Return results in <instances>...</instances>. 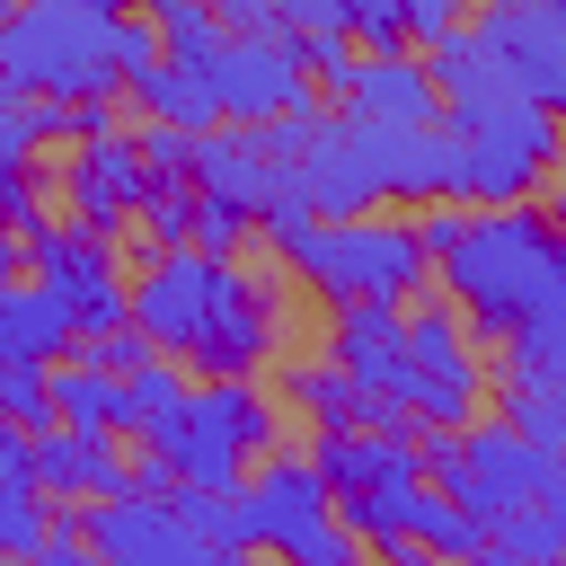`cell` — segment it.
Returning a JSON list of instances; mask_svg holds the SVG:
<instances>
[{
    "mask_svg": "<svg viewBox=\"0 0 566 566\" xmlns=\"http://www.w3.org/2000/svg\"><path fill=\"white\" fill-rule=\"evenodd\" d=\"M0 221H44V177H35V159H9L0 168Z\"/></svg>",
    "mask_w": 566,
    "mask_h": 566,
    "instance_id": "cell-34",
    "label": "cell"
},
{
    "mask_svg": "<svg viewBox=\"0 0 566 566\" xmlns=\"http://www.w3.org/2000/svg\"><path fill=\"white\" fill-rule=\"evenodd\" d=\"M292 53H301L310 88L345 97V71H354V35H345V27H292Z\"/></svg>",
    "mask_w": 566,
    "mask_h": 566,
    "instance_id": "cell-31",
    "label": "cell"
},
{
    "mask_svg": "<svg viewBox=\"0 0 566 566\" xmlns=\"http://www.w3.org/2000/svg\"><path fill=\"white\" fill-rule=\"evenodd\" d=\"M274 336H283L274 283L248 274L239 256H221V265H212V292H203V310H195V327H186V345H177V363H195V371H256V363L274 354Z\"/></svg>",
    "mask_w": 566,
    "mask_h": 566,
    "instance_id": "cell-13",
    "label": "cell"
},
{
    "mask_svg": "<svg viewBox=\"0 0 566 566\" xmlns=\"http://www.w3.org/2000/svg\"><path fill=\"white\" fill-rule=\"evenodd\" d=\"M283 398H292L310 424H407L389 398H371L363 380H345L327 354H318V363H292V371H283Z\"/></svg>",
    "mask_w": 566,
    "mask_h": 566,
    "instance_id": "cell-21",
    "label": "cell"
},
{
    "mask_svg": "<svg viewBox=\"0 0 566 566\" xmlns=\"http://www.w3.org/2000/svg\"><path fill=\"white\" fill-rule=\"evenodd\" d=\"M0 416H9V424H44V416H53L44 363H0Z\"/></svg>",
    "mask_w": 566,
    "mask_h": 566,
    "instance_id": "cell-33",
    "label": "cell"
},
{
    "mask_svg": "<svg viewBox=\"0 0 566 566\" xmlns=\"http://www.w3.org/2000/svg\"><path fill=\"white\" fill-rule=\"evenodd\" d=\"M18 265H27V283L71 318V345L124 318V265H115V239H97V230H80V221H53V212L27 221V230H18Z\"/></svg>",
    "mask_w": 566,
    "mask_h": 566,
    "instance_id": "cell-11",
    "label": "cell"
},
{
    "mask_svg": "<svg viewBox=\"0 0 566 566\" xmlns=\"http://www.w3.org/2000/svg\"><path fill=\"white\" fill-rule=\"evenodd\" d=\"M327 363L345 380H363L371 398H389V371H398V301H336L327 318Z\"/></svg>",
    "mask_w": 566,
    "mask_h": 566,
    "instance_id": "cell-19",
    "label": "cell"
},
{
    "mask_svg": "<svg viewBox=\"0 0 566 566\" xmlns=\"http://www.w3.org/2000/svg\"><path fill=\"white\" fill-rule=\"evenodd\" d=\"M203 256H239L248 239H256V221L239 212V203H221V195H195V230H186Z\"/></svg>",
    "mask_w": 566,
    "mask_h": 566,
    "instance_id": "cell-32",
    "label": "cell"
},
{
    "mask_svg": "<svg viewBox=\"0 0 566 566\" xmlns=\"http://www.w3.org/2000/svg\"><path fill=\"white\" fill-rule=\"evenodd\" d=\"M539 106L566 97V0H478V18H460Z\"/></svg>",
    "mask_w": 566,
    "mask_h": 566,
    "instance_id": "cell-15",
    "label": "cell"
},
{
    "mask_svg": "<svg viewBox=\"0 0 566 566\" xmlns=\"http://www.w3.org/2000/svg\"><path fill=\"white\" fill-rule=\"evenodd\" d=\"M336 106H354V115H371V124H433L442 106H433V80H424V62H416V44H389V53H363L354 71H345V97Z\"/></svg>",
    "mask_w": 566,
    "mask_h": 566,
    "instance_id": "cell-18",
    "label": "cell"
},
{
    "mask_svg": "<svg viewBox=\"0 0 566 566\" xmlns=\"http://www.w3.org/2000/svg\"><path fill=\"white\" fill-rule=\"evenodd\" d=\"M274 256L336 310V301H416L424 292V239L416 221H371V212H301L265 230Z\"/></svg>",
    "mask_w": 566,
    "mask_h": 566,
    "instance_id": "cell-3",
    "label": "cell"
},
{
    "mask_svg": "<svg viewBox=\"0 0 566 566\" xmlns=\"http://www.w3.org/2000/svg\"><path fill=\"white\" fill-rule=\"evenodd\" d=\"M424 486H442L460 513H478V531L504 513V504H531V495H566V451L513 433L504 416H460V424H424Z\"/></svg>",
    "mask_w": 566,
    "mask_h": 566,
    "instance_id": "cell-6",
    "label": "cell"
},
{
    "mask_svg": "<svg viewBox=\"0 0 566 566\" xmlns=\"http://www.w3.org/2000/svg\"><path fill=\"white\" fill-rule=\"evenodd\" d=\"M27 478H35L53 504L106 495V486L124 478V442H115L106 424H62V416H44V424H27Z\"/></svg>",
    "mask_w": 566,
    "mask_h": 566,
    "instance_id": "cell-17",
    "label": "cell"
},
{
    "mask_svg": "<svg viewBox=\"0 0 566 566\" xmlns=\"http://www.w3.org/2000/svg\"><path fill=\"white\" fill-rule=\"evenodd\" d=\"M0 274H18V221H0Z\"/></svg>",
    "mask_w": 566,
    "mask_h": 566,
    "instance_id": "cell-39",
    "label": "cell"
},
{
    "mask_svg": "<svg viewBox=\"0 0 566 566\" xmlns=\"http://www.w3.org/2000/svg\"><path fill=\"white\" fill-rule=\"evenodd\" d=\"M203 9H212L221 27H283V9H274V0H203Z\"/></svg>",
    "mask_w": 566,
    "mask_h": 566,
    "instance_id": "cell-37",
    "label": "cell"
},
{
    "mask_svg": "<svg viewBox=\"0 0 566 566\" xmlns=\"http://www.w3.org/2000/svg\"><path fill=\"white\" fill-rule=\"evenodd\" d=\"M407 539L424 557H478V513H460L442 486H416L407 495Z\"/></svg>",
    "mask_w": 566,
    "mask_h": 566,
    "instance_id": "cell-28",
    "label": "cell"
},
{
    "mask_svg": "<svg viewBox=\"0 0 566 566\" xmlns=\"http://www.w3.org/2000/svg\"><path fill=\"white\" fill-rule=\"evenodd\" d=\"M9 9H18V0H0V18H9Z\"/></svg>",
    "mask_w": 566,
    "mask_h": 566,
    "instance_id": "cell-42",
    "label": "cell"
},
{
    "mask_svg": "<svg viewBox=\"0 0 566 566\" xmlns=\"http://www.w3.org/2000/svg\"><path fill=\"white\" fill-rule=\"evenodd\" d=\"M44 522H53V495L35 478H0V557H35Z\"/></svg>",
    "mask_w": 566,
    "mask_h": 566,
    "instance_id": "cell-30",
    "label": "cell"
},
{
    "mask_svg": "<svg viewBox=\"0 0 566 566\" xmlns=\"http://www.w3.org/2000/svg\"><path fill=\"white\" fill-rule=\"evenodd\" d=\"M424 265L442 274V301L478 345H513L539 327H566V248L548 230V203H424L416 221Z\"/></svg>",
    "mask_w": 566,
    "mask_h": 566,
    "instance_id": "cell-1",
    "label": "cell"
},
{
    "mask_svg": "<svg viewBox=\"0 0 566 566\" xmlns=\"http://www.w3.org/2000/svg\"><path fill=\"white\" fill-rule=\"evenodd\" d=\"M97 9H142V0H97Z\"/></svg>",
    "mask_w": 566,
    "mask_h": 566,
    "instance_id": "cell-41",
    "label": "cell"
},
{
    "mask_svg": "<svg viewBox=\"0 0 566 566\" xmlns=\"http://www.w3.org/2000/svg\"><path fill=\"white\" fill-rule=\"evenodd\" d=\"M124 97H133L150 124H186V133L212 124V88H203V71H195V62H168V53H150L142 71H124Z\"/></svg>",
    "mask_w": 566,
    "mask_h": 566,
    "instance_id": "cell-23",
    "label": "cell"
},
{
    "mask_svg": "<svg viewBox=\"0 0 566 566\" xmlns=\"http://www.w3.org/2000/svg\"><path fill=\"white\" fill-rule=\"evenodd\" d=\"M239 539L274 548L292 566H354V531L327 513V486L310 469V451H256L239 478Z\"/></svg>",
    "mask_w": 566,
    "mask_h": 566,
    "instance_id": "cell-9",
    "label": "cell"
},
{
    "mask_svg": "<svg viewBox=\"0 0 566 566\" xmlns=\"http://www.w3.org/2000/svg\"><path fill=\"white\" fill-rule=\"evenodd\" d=\"M142 150H133V133H97V142H71V168H62V203H71V221L80 230H97V239H115L124 221H133V195H142Z\"/></svg>",
    "mask_w": 566,
    "mask_h": 566,
    "instance_id": "cell-16",
    "label": "cell"
},
{
    "mask_svg": "<svg viewBox=\"0 0 566 566\" xmlns=\"http://www.w3.org/2000/svg\"><path fill=\"white\" fill-rule=\"evenodd\" d=\"M389 9H398L407 44H433L442 27H460V9H469V0H389Z\"/></svg>",
    "mask_w": 566,
    "mask_h": 566,
    "instance_id": "cell-36",
    "label": "cell"
},
{
    "mask_svg": "<svg viewBox=\"0 0 566 566\" xmlns=\"http://www.w3.org/2000/svg\"><path fill=\"white\" fill-rule=\"evenodd\" d=\"M62 354H71V318L35 283L0 274V363H62Z\"/></svg>",
    "mask_w": 566,
    "mask_h": 566,
    "instance_id": "cell-22",
    "label": "cell"
},
{
    "mask_svg": "<svg viewBox=\"0 0 566 566\" xmlns=\"http://www.w3.org/2000/svg\"><path fill=\"white\" fill-rule=\"evenodd\" d=\"M44 398H53L62 424H106V433H115V371H106V363H88V354L44 363Z\"/></svg>",
    "mask_w": 566,
    "mask_h": 566,
    "instance_id": "cell-25",
    "label": "cell"
},
{
    "mask_svg": "<svg viewBox=\"0 0 566 566\" xmlns=\"http://www.w3.org/2000/svg\"><path fill=\"white\" fill-rule=\"evenodd\" d=\"M71 522H80L88 557H106V566H203V557H212V548L168 513V495H133V486L88 495Z\"/></svg>",
    "mask_w": 566,
    "mask_h": 566,
    "instance_id": "cell-14",
    "label": "cell"
},
{
    "mask_svg": "<svg viewBox=\"0 0 566 566\" xmlns=\"http://www.w3.org/2000/svg\"><path fill=\"white\" fill-rule=\"evenodd\" d=\"M283 424H274V398L256 389V371H203L177 389V407L142 433V451H159L177 478L195 486H239L256 451H274Z\"/></svg>",
    "mask_w": 566,
    "mask_h": 566,
    "instance_id": "cell-4",
    "label": "cell"
},
{
    "mask_svg": "<svg viewBox=\"0 0 566 566\" xmlns=\"http://www.w3.org/2000/svg\"><path fill=\"white\" fill-rule=\"evenodd\" d=\"M203 88H212V124H265V115H292L318 97L292 53V27H221Z\"/></svg>",
    "mask_w": 566,
    "mask_h": 566,
    "instance_id": "cell-12",
    "label": "cell"
},
{
    "mask_svg": "<svg viewBox=\"0 0 566 566\" xmlns=\"http://www.w3.org/2000/svg\"><path fill=\"white\" fill-rule=\"evenodd\" d=\"M495 416L548 451H566V371H495Z\"/></svg>",
    "mask_w": 566,
    "mask_h": 566,
    "instance_id": "cell-24",
    "label": "cell"
},
{
    "mask_svg": "<svg viewBox=\"0 0 566 566\" xmlns=\"http://www.w3.org/2000/svg\"><path fill=\"white\" fill-rule=\"evenodd\" d=\"M513 371H566V327H539V336H513V345H495Z\"/></svg>",
    "mask_w": 566,
    "mask_h": 566,
    "instance_id": "cell-35",
    "label": "cell"
},
{
    "mask_svg": "<svg viewBox=\"0 0 566 566\" xmlns=\"http://www.w3.org/2000/svg\"><path fill=\"white\" fill-rule=\"evenodd\" d=\"M292 186L310 212H371L389 203V124L354 115V106H310L301 142H292Z\"/></svg>",
    "mask_w": 566,
    "mask_h": 566,
    "instance_id": "cell-10",
    "label": "cell"
},
{
    "mask_svg": "<svg viewBox=\"0 0 566 566\" xmlns=\"http://www.w3.org/2000/svg\"><path fill=\"white\" fill-rule=\"evenodd\" d=\"M424 80H433V106H442V124L451 133H469V142H495V150H522V159H557V106H539L469 27H442L424 53Z\"/></svg>",
    "mask_w": 566,
    "mask_h": 566,
    "instance_id": "cell-7",
    "label": "cell"
},
{
    "mask_svg": "<svg viewBox=\"0 0 566 566\" xmlns=\"http://www.w3.org/2000/svg\"><path fill=\"white\" fill-rule=\"evenodd\" d=\"M142 18H150V35H159V53L168 62H212V44H221V18L203 9V0H142Z\"/></svg>",
    "mask_w": 566,
    "mask_h": 566,
    "instance_id": "cell-29",
    "label": "cell"
},
{
    "mask_svg": "<svg viewBox=\"0 0 566 566\" xmlns=\"http://www.w3.org/2000/svg\"><path fill=\"white\" fill-rule=\"evenodd\" d=\"M168 513L212 548V557H239L248 539H239V486H195V478H177L168 486Z\"/></svg>",
    "mask_w": 566,
    "mask_h": 566,
    "instance_id": "cell-27",
    "label": "cell"
},
{
    "mask_svg": "<svg viewBox=\"0 0 566 566\" xmlns=\"http://www.w3.org/2000/svg\"><path fill=\"white\" fill-rule=\"evenodd\" d=\"M478 557H486V566H557V557H566V495L504 504V513L478 531Z\"/></svg>",
    "mask_w": 566,
    "mask_h": 566,
    "instance_id": "cell-20",
    "label": "cell"
},
{
    "mask_svg": "<svg viewBox=\"0 0 566 566\" xmlns=\"http://www.w3.org/2000/svg\"><path fill=\"white\" fill-rule=\"evenodd\" d=\"M18 97H27V88H18V71L0 62V106H18Z\"/></svg>",
    "mask_w": 566,
    "mask_h": 566,
    "instance_id": "cell-40",
    "label": "cell"
},
{
    "mask_svg": "<svg viewBox=\"0 0 566 566\" xmlns=\"http://www.w3.org/2000/svg\"><path fill=\"white\" fill-rule=\"evenodd\" d=\"M177 389H186V380H177V363H168V354H142L133 371H115V433H133V442H142V433L177 407Z\"/></svg>",
    "mask_w": 566,
    "mask_h": 566,
    "instance_id": "cell-26",
    "label": "cell"
},
{
    "mask_svg": "<svg viewBox=\"0 0 566 566\" xmlns=\"http://www.w3.org/2000/svg\"><path fill=\"white\" fill-rule=\"evenodd\" d=\"M0 478H27V424L0 416Z\"/></svg>",
    "mask_w": 566,
    "mask_h": 566,
    "instance_id": "cell-38",
    "label": "cell"
},
{
    "mask_svg": "<svg viewBox=\"0 0 566 566\" xmlns=\"http://www.w3.org/2000/svg\"><path fill=\"white\" fill-rule=\"evenodd\" d=\"M310 469L327 486V513L354 531V548H380L389 566H424V548L407 539V495L424 486L416 424H318Z\"/></svg>",
    "mask_w": 566,
    "mask_h": 566,
    "instance_id": "cell-2",
    "label": "cell"
},
{
    "mask_svg": "<svg viewBox=\"0 0 566 566\" xmlns=\"http://www.w3.org/2000/svg\"><path fill=\"white\" fill-rule=\"evenodd\" d=\"M389 407L424 433V424H460L486 407V363L478 336L460 327L451 301H398V371H389Z\"/></svg>",
    "mask_w": 566,
    "mask_h": 566,
    "instance_id": "cell-8",
    "label": "cell"
},
{
    "mask_svg": "<svg viewBox=\"0 0 566 566\" xmlns=\"http://www.w3.org/2000/svg\"><path fill=\"white\" fill-rule=\"evenodd\" d=\"M0 62L27 97H106L124 88V9L97 0H18L0 18Z\"/></svg>",
    "mask_w": 566,
    "mask_h": 566,
    "instance_id": "cell-5",
    "label": "cell"
}]
</instances>
